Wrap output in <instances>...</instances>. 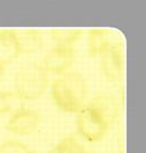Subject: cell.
Masks as SVG:
<instances>
[{
  "mask_svg": "<svg viewBox=\"0 0 146 153\" xmlns=\"http://www.w3.org/2000/svg\"><path fill=\"white\" fill-rule=\"evenodd\" d=\"M0 153H36L24 142L9 139L0 145Z\"/></svg>",
  "mask_w": 146,
  "mask_h": 153,
  "instance_id": "obj_13",
  "label": "cell"
},
{
  "mask_svg": "<svg viewBox=\"0 0 146 153\" xmlns=\"http://www.w3.org/2000/svg\"><path fill=\"white\" fill-rule=\"evenodd\" d=\"M100 67L103 75L109 81L117 82L120 79L123 73V51L119 42H114L108 51L101 55Z\"/></svg>",
  "mask_w": 146,
  "mask_h": 153,
  "instance_id": "obj_6",
  "label": "cell"
},
{
  "mask_svg": "<svg viewBox=\"0 0 146 153\" xmlns=\"http://www.w3.org/2000/svg\"><path fill=\"white\" fill-rule=\"evenodd\" d=\"M20 54H36L44 47L42 34L35 30L15 31Z\"/></svg>",
  "mask_w": 146,
  "mask_h": 153,
  "instance_id": "obj_10",
  "label": "cell"
},
{
  "mask_svg": "<svg viewBox=\"0 0 146 153\" xmlns=\"http://www.w3.org/2000/svg\"><path fill=\"white\" fill-rule=\"evenodd\" d=\"M77 128L82 139L88 142L101 140L111 126L107 119L98 110L86 103L77 113Z\"/></svg>",
  "mask_w": 146,
  "mask_h": 153,
  "instance_id": "obj_3",
  "label": "cell"
},
{
  "mask_svg": "<svg viewBox=\"0 0 146 153\" xmlns=\"http://www.w3.org/2000/svg\"><path fill=\"white\" fill-rule=\"evenodd\" d=\"M47 153H88L84 145L81 142L73 137L68 136L63 140H61L55 146L48 150Z\"/></svg>",
  "mask_w": 146,
  "mask_h": 153,
  "instance_id": "obj_12",
  "label": "cell"
},
{
  "mask_svg": "<svg viewBox=\"0 0 146 153\" xmlns=\"http://www.w3.org/2000/svg\"><path fill=\"white\" fill-rule=\"evenodd\" d=\"M82 34L83 31L81 29H62L53 30L51 36L55 48L74 51V46L79 42Z\"/></svg>",
  "mask_w": 146,
  "mask_h": 153,
  "instance_id": "obj_11",
  "label": "cell"
},
{
  "mask_svg": "<svg viewBox=\"0 0 146 153\" xmlns=\"http://www.w3.org/2000/svg\"><path fill=\"white\" fill-rule=\"evenodd\" d=\"M47 86L48 74L41 64L24 65L15 74L14 87L19 100H37L46 92Z\"/></svg>",
  "mask_w": 146,
  "mask_h": 153,
  "instance_id": "obj_2",
  "label": "cell"
},
{
  "mask_svg": "<svg viewBox=\"0 0 146 153\" xmlns=\"http://www.w3.org/2000/svg\"><path fill=\"white\" fill-rule=\"evenodd\" d=\"M88 93V83L79 72H68L52 82L53 102L65 113H78L86 105Z\"/></svg>",
  "mask_w": 146,
  "mask_h": 153,
  "instance_id": "obj_1",
  "label": "cell"
},
{
  "mask_svg": "<svg viewBox=\"0 0 146 153\" xmlns=\"http://www.w3.org/2000/svg\"><path fill=\"white\" fill-rule=\"evenodd\" d=\"M88 40V53L90 56L102 55L111 46L114 40L111 39V33L106 29H90L87 36Z\"/></svg>",
  "mask_w": 146,
  "mask_h": 153,
  "instance_id": "obj_9",
  "label": "cell"
},
{
  "mask_svg": "<svg viewBox=\"0 0 146 153\" xmlns=\"http://www.w3.org/2000/svg\"><path fill=\"white\" fill-rule=\"evenodd\" d=\"M4 76H5V67L0 66V83L4 79Z\"/></svg>",
  "mask_w": 146,
  "mask_h": 153,
  "instance_id": "obj_15",
  "label": "cell"
},
{
  "mask_svg": "<svg viewBox=\"0 0 146 153\" xmlns=\"http://www.w3.org/2000/svg\"><path fill=\"white\" fill-rule=\"evenodd\" d=\"M42 121L39 111L26 106H19L14 111L9 117L6 128L18 135H27L34 132Z\"/></svg>",
  "mask_w": 146,
  "mask_h": 153,
  "instance_id": "obj_4",
  "label": "cell"
},
{
  "mask_svg": "<svg viewBox=\"0 0 146 153\" xmlns=\"http://www.w3.org/2000/svg\"><path fill=\"white\" fill-rule=\"evenodd\" d=\"M73 58H74V51L53 47L44 56L41 65L47 74L50 73L54 75H64L65 73H68V69L72 66Z\"/></svg>",
  "mask_w": 146,
  "mask_h": 153,
  "instance_id": "obj_5",
  "label": "cell"
},
{
  "mask_svg": "<svg viewBox=\"0 0 146 153\" xmlns=\"http://www.w3.org/2000/svg\"><path fill=\"white\" fill-rule=\"evenodd\" d=\"M19 100L15 93L0 92V113H7L11 111L14 101Z\"/></svg>",
  "mask_w": 146,
  "mask_h": 153,
  "instance_id": "obj_14",
  "label": "cell"
},
{
  "mask_svg": "<svg viewBox=\"0 0 146 153\" xmlns=\"http://www.w3.org/2000/svg\"><path fill=\"white\" fill-rule=\"evenodd\" d=\"M89 105L98 110L107 119L110 125L115 123L119 115V105L116 97L111 94H99L91 101L88 102Z\"/></svg>",
  "mask_w": 146,
  "mask_h": 153,
  "instance_id": "obj_8",
  "label": "cell"
},
{
  "mask_svg": "<svg viewBox=\"0 0 146 153\" xmlns=\"http://www.w3.org/2000/svg\"><path fill=\"white\" fill-rule=\"evenodd\" d=\"M20 55L15 30L0 31V66L6 67Z\"/></svg>",
  "mask_w": 146,
  "mask_h": 153,
  "instance_id": "obj_7",
  "label": "cell"
}]
</instances>
